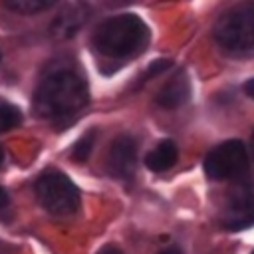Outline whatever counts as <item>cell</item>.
I'll list each match as a JSON object with an SVG mask.
<instances>
[{
  "instance_id": "cell-1",
  "label": "cell",
  "mask_w": 254,
  "mask_h": 254,
  "mask_svg": "<svg viewBox=\"0 0 254 254\" xmlns=\"http://www.w3.org/2000/svg\"><path fill=\"white\" fill-rule=\"evenodd\" d=\"M89 101L85 79L73 67H54L44 73L34 91V111L50 121L62 123L77 115Z\"/></svg>"
},
{
  "instance_id": "cell-2",
  "label": "cell",
  "mask_w": 254,
  "mask_h": 254,
  "mask_svg": "<svg viewBox=\"0 0 254 254\" xmlns=\"http://www.w3.org/2000/svg\"><path fill=\"white\" fill-rule=\"evenodd\" d=\"M151 32L135 14H119L103 20L93 32V48L111 60H131L145 52Z\"/></svg>"
},
{
  "instance_id": "cell-3",
  "label": "cell",
  "mask_w": 254,
  "mask_h": 254,
  "mask_svg": "<svg viewBox=\"0 0 254 254\" xmlns=\"http://www.w3.org/2000/svg\"><path fill=\"white\" fill-rule=\"evenodd\" d=\"M218 46L236 58L254 54V4H240L224 12L214 26Z\"/></svg>"
},
{
  "instance_id": "cell-4",
  "label": "cell",
  "mask_w": 254,
  "mask_h": 254,
  "mask_svg": "<svg viewBox=\"0 0 254 254\" xmlns=\"http://www.w3.org/2000/svg\"><path fill=\"white\" fill-rule=\"evenodd\" d=\"M36 196L56 216H67L79 208V190L62 171L42 173L36 181Z\"/></svg>"
},
{
  "instance_id": "cell-5",
  "label": "cell",
  "mask_w": 254,
  "mask_h": 254,
  "mask_svg": "<svg viewBox=\"0 0 254 254\" xmlns=\"http://www.w3.org/2000/svg\"><path fill=\"white\" fill-rule=\"evenodd\" d=\"M250 155L242 141L232 139L214 147L204 159V173L214 181L238 179L248 173Z\"/></svg>"
},
{
  "instance_id": "cell-6",
  "label": "cell",
  "mask_w": 254,
  "mask_h": 254,
  "mask_svg": "<svg viewBox=\"0 0 254 254\" xmlns=\"http://www.w3.org/2000/svg\"><path fill=\"white\" fill-rule=\"evenodd\" d=\"M137 167V141L131 135H119L107 155V169L115 179L131 181Z\"/></svg>"
},
{
  "instance_id": "cell-7",
  "label": "cell",
  "mask_w": 254,
  "mask_h": 254,
  "mask_svg": "<svg viewBox=\"0 0 254 254\" xmlns=\"http://www.w3.org/2000/svg\"><path fill=\"white\" fill-rule=\"evenodd\" d=\"M220 224L226 230H244L254 226V189L236 190L222 210Z\"/></svg>"
},
{
  "instance_id": "cell-8",
  "label": "cell",
  "mask_w": 254,
  "mask_h": 254,
  "mask_svg": "<svg viewBox=\"0 0 254 254\" xmlns=\"http://www.w3.org/2000/svg\"><path fill=\"white\" fill-rule=\"evenodd\" d=\"M190 95V83L189 77L185 75V71H177L157 93V103L165 109H175L181 107L183 103H187Z\"/></svg>"
},
{
  "instance_id": "cell-9",
  "label": "cell",
  "mask_w": 254,
  "mask_h": 254,
  "mask_svg": "<svg viewBox=\"0 0 254 254\" xmlns=\"http://www.w3.org/2000/svg\"><path fill=\"white\" fill-rule=\"evenodd\" d=\"M85 20V8L75 4V6H67L52 24V36L54 38H71L83 24Z\"/></svg>"
},
{
  "instance_id": "cell-10",
  "label": "cell",
  "mask_w": 254,
  "mask_h": 254,
  "mask_svg": "<svg viewBox=\"0 0 254 254\" xmlns=\"http://www.w3.org/2000/svg\"><path fill=\"white\" fill-rule=\"evenodd\" d=\"M177 157H179V149L175 141L165 139V141H159L157 147L149 151V155L145 157V165L155 173H163L177 163Z\"/></svg>"
},
{
  "instance_id": "cell-11",
  "label": "cell",
  "mask_w": 254,
  "mask_h": 254,
  "mask_svg": "<svg viewBox=\"0 0 254 254\" xmlns=\"http://www.w3.org/2000/svg\"><path fill=\"white\" fill-rule=\"evenodd\" d=\"M54 4H56L54 0H12V2H6V6L10 10L20 12V14H38V12L52 8Z\"/></svg>"
},
{
  "instance_id": "cell-12",
  "label": "cell",
  "mask_w": 254,
  "mask_h": 254,
  "mask_svg": "<svg viewBox=\"0 0 254 254\" xmlns=\"http://www.w3.org/2000/svg\"><path fill=\"white\" fill-rule=\"evenodd\" d=\"M20 121H22L20 109L12 103L0 101V133H4L8 129H14L16 125H20Z\"/></svg>"
},
{
  "instance_id": "cell-13",
  "label": "cell",
  "mask_w": 254,
  "mask_h": 254,
  "mask_svg": "<svg viewBox=\"0 0 254 254\" xmlns=\"http://www.w3.org/2000/svg\"><path fill=\"white\" fill-rule=\"evenodd\" d=\"M93 141H95V131H89V133L81 135V137L75 141L73 149H71V157H73L77 163H83V161L89 157L91 149H93Z\"/></svg>"
},
{
  "instance_id": "cell-14",
  "label": "cell",
  "mask_w": 254,
  "mask_h": 254,
  "mask_svg": "<svg viewBox=\"0 0 254 254\" xmlns=\"http://www.w3.org/2000/svg\"><path fill=\"white\" fill-rule=\"evenodd\" d=\"M169 67V62L167 60H157V62H153L151 64V67L147 69V73H145V77H155L157 73H161V71H165Z\"/></svg>"
},
{
  "instance_id": "cell-15",
  "label": "cell",
  "mask_w": 254,
  "mask_h": 254,
  "mask_svg": "<svg viewBox=\"0 0 254 254\" xmlns=\"http://www.w3.org/2000/svg\"><path fill=\"white\" fill-rule=\"evenodd\" d=\"M97 254H123V252H121L117 246H113V244H107V246H103V248H101Z\"/></svg>"
},
{
  "instance_id": "cell-16",
  "label": "cell",
  "mask_w": 254,
  "mask_h": 254,
  "mask_svg": "<svg viewBox=\"0 0 254 254\" xmlns=\"http://www.w3.org/2000/svg\"><path fill=\"white\" fill-rule=\"evenodd\" d=\"M244 93H246L248 97H252V99H254V77H252V79H248V81L244 83Z\"/></svg>"
},
{
  "instance_id": "cell-17",
  "label": "cell",
  "mask_w": 254,
  "mask_h": 254,
  "mask_svg": "<svg viewBox=\"0 0 254 254\" xmlns=\"http://www.w3.org/2000/svg\"><path fill=\"white\" fill-rule=\"evenodd\" d=\"M6 204H8V192L0 187V208H2V206H6Z\"/></svg>"
},
{
  "instance_id": "cell-18",
  "label": "cell",
  "mask_w": 254,
  "mask_h": 254,
  "mask_svg": "<svg viewBox=\"0 0 254 254\" xmlns=\"http://www.w3.org/2000/svg\"><path fill=\"white\" fill-rule=\"evenodd\" d=\"M159 254H183L177 246H173V248H167V250H163V252H159Z\"/></svg>"
},
{
  "instance_id": "cell-19",
  "label": "cell",
  "mask_w": 254,
  "mask_h": 254,
  "mask_svg": "<svg viewBox=\"0 0 254 254\" xmlns=\"http://www.w3.org/2000/svg\"><path fill=\"white\" fill-rule=\"evenodd\" d=\"M2 161H4V153H2V149H0V165H2Z\"/></svg>"
},
{
  "instance_id": "cell-20",
  "label": "cell",
  "mask_w": 254,
  "mask_h": 254,
  "mask_svg": "<svg viewBox=\"0 0 254 254\" xmlns=\"http://www.w3.org/2000/svg\"><path fill=\"white\" fill-rule=\"evenodd\" d=\"M252 153H254V137H252Z\"/></svg>"
},
{
  "instance_id": "cell-21",
  "label": "cell",
  "mask_w": 254,
  "mask_h": 254,
  "mask_svg": "<svg viewBox=\"0 0 254 254\" xmlns=\"http://www.w3.org/2000/svg\"><path fill=\"white\" fill-rule=\"evenodd\" d=\"M252 254H254V252H252Z\"/></svg>"
}]
</instances>
